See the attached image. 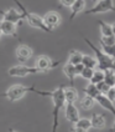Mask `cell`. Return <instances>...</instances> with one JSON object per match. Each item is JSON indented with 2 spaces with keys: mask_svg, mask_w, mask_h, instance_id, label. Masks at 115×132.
<instances>
[{
  "mask_svg": "<svg viewBox=\"0 0 115 132\" xmlns=\"http://www.w3.org/2000/svg\"><path fill=\"white\" fill-rule=\"evenodd\" d=\"M101 81H104V71H101V70H94V73L93 76H92V79L89 82H92L94 85H97V84H99Z\"/></svg>",
  "mask_w": 115,
  "mask_h": 132,
  "instance_id": "25",
  "label": "cell"
},
{
  "mask_svg": "<svg viewBox=\"0 0 115 132\" xmlns=\"http://www.w3.org/2000/svg\"><path fill=\"white\" fill-rule=\"evenodd\" d=\"M97 1H98V0H93V3H94V4H95V3H97Z\"/></svg>",
  "mask_w": 115,
  "mask_h": 132,
  "instance_id": "38",
  "label": "cell"
},
{
  "mask_svg": "<svg viewBox=\"0 0 115 132\" xmlns=\"http://www.w3.org/2000/svg\"><path fill=\"white\" fill-rule=\"evenodd\" d=\"M94 105H95V98L93 97H89V96H84V97H82L80 98V106H82V109L86 111H89L92 110L94 107Z\"/></svg>",
  "mask_w": 115,
  "mask_h": 132,
  "instance_id": "20",
  "label": "cell"
},
{
  "mask_svg": "<svg viewBox=\"0 0 115 132\" xmlns=\"http://www.w3.org/2000/svg\"><path fill=\"white\" fill-rule=\"evenodd\" d=\"M114 86H115V79H114Z\"/></svg>",
  "mask_w": 115,
  "mask_h": 132,
  "instance_id": "39",
  "label": "cell"
},
{
  "mask_svg": "<svg viewBox=\"0 0 115 132\" xmlns=\"http://www.w3.org/2000/svg\"><path fill=\"white\" fill-rule=\"evenodd\" d=\"M84 94H86L87 96H89V97H93V98H95L97 96L100 95V92H99V90L97 87V85H94L92 82H89V85L84 88Z\"/></svg>",
  "mask_w": 115,
  "mask_h": 132,
  "instance_id": "21",
  "label": "cell"
},
{
  "mask_svg": "<svg viewBox=\"0 0 115 132\" xmlns=\"http://www.w3.org/2000/svg\"><path fill=\"white\" fill-rule=\"evenodd\" d=\"M14 3L19 6L20 9V14L24 16V19L26 21L29 22L30 26L35 28V29H40L42 31H46V32H51V30L48 28H46V25L43 24V20H42V16H38L37 14H34V13H30L27 11V9L22 5V3L20 0H14Z\"/></svg>",
  "mask_w": 115,
  "mask_h": 132,
  "instance_id": "4",
  "label": "cell"
},
{
  "mask_svg": "<svg viewBox=\"0 0 115 132\" xmlns=\"http://www.w3.org/2000/svg\"><path fill=\"white\" fill-rule=\"evenodd\" d=\"M98 25H99V29H100L101 36H110V35H113V32H111V25L107 24V22L103 21V20H99Z\"/></svg>",
  "mask_w": 115,
  "mask_h": 132,
  "instance_id": "22",
  "label": "cell"
},
{
  "mask_svg": "<svg viewBox=\"0 0 115 132\" xmlns=\"http://www.w3.org/2000/svg\"><path fill=\"white\" fill-rule=\"evenodd\" d=\"M7 132H17L16 130H14V128H9V131Z\"/></svg>",
  "mask_w": 115,
  "mask_h": 132,
  "instance_id": "36",
  "label": "cell"
},
{
  "mask_svg": "<svg viewBox=\"0 0 115 132\" xmlns=\"http://www.w3.org/2000/svg\"><path fill=\"white\" fill-rule=\"evenodd\" d=\"M63 92H65L66 103H74L78 100V92L73 86H65Z\"/></svg>",
  "mask_w": 115,
  "mask_h": 132,
  "instance_id": "15",
  "label": "cell"
},
{
  "mask_svg": "<svg viewBox=\"0 0 115 132\" xmlns=\"http://www.w3.org/2000/svg\"><path fill=\"white\" fill-rule=\"evenodd\" d=\"M108 11H115L114 0H98L90 9L84 11L86 15H94V14H103Z\"/></svg>",
  "mask_w": 115,
  "mask_h": 132,
  "instance_id": "5",
  "label": "cell"
},
{
  "mask_svg": "<svg viewBox=\"0 0 115 132\" xmlns=\"http://www.w3.org/2000/svg\"><path fill=\"white\" fill-rule=\"evenodd\" d=\"M111 32H113V35L115 36V22L114 24H111Z\"/></svg>",
  "mask_w": 115,
  "mask_h": 132,
  "instance_id": "35",
  "label": "cell"
},
{
  "mask_svg": "<svg viewBox=\"0 0 115 132\" xmlns=\"http://www.w3.org/2000/svg\"><path fill=\"white\" fill-rule=\"evenodd\" d=\"M99 44L100 45H115V36L114 35H110V36H100Z\"/></svg>",
  "mask_w": 115,
  "mask_h": 132,
  "instance_id": "27",
  "label": "cell"
},
{
  "mask_svg": "<svg viewBox=\"0 0 115 132\" xmlns=\"http://www.w3.org/2000/svg\"><path fill=\"white\" fill-rule=\"evenodd\" d=\"M0 28H1V34H4L6 36H13L15 39H17V25L16 24L1 20Z\"/></svg>",
  "mask_w": 115,
  "mask_h": 132,
  "instance_id": "12",
  "label": "cell"
},
{
  "mask_svg": "<svg viewBox=\"0 0 115 132\" xmlns=\"http://www.w3.org/2000/svg\"><path fill=\"white\" fill-rule=\"evenodd\" d=\"M95 102L99 103V106H101L104 110L109 111L111 115H114L115 116V106H114V102H111L110 100H109L108 97L105 95H99L95 97Z\"/></svg>",
  "mask_w": 115,
  "mask_h": 132,
  "instance_id": "13",
  "label": "cell"
},
{
  "mask_svg": "<svg viewBox=\"0 0 115 132\" xmlns=\"http://www.w3.org/2000/svg\"><path fill=\"white\" fill-rule=\"evenodd\" d=\"M73 125H76L77 127L79 128H83V130H86V131H89L90 128H92V123H90V118H87V117H79V120L76 122V123H73Z\"/></svg>",
  "mask_w": 115,
  "mask_h": 132,
  "instance_id": "23",
  "label": "cell"
},
{
  "mask_svg": "<svg viewBox=\"0 0 115 132\" xmlns=\"http://www.w3.org/2000/svg\"><path fill=\"white\" fill-rule=\"evenodd\" d=\"M32 55H34V50L25 44L19 45L16 47V50H15V56H16V59H17V61L20 64H24V62L29 61L32 57Z\"/></svg>",
  "mask_w": 115,
  "mask_h": 132,
  "instance_id": "8",
  "label": "cell"
},
{
  "mask_svg": "<svg viewBox=\"0 0 115 132\" xmlns=\"http://www.w3.org/2000/svg\"><path fill=\"white\" fill-rule=\"evenodd\" d=\"M84 41H86L87 44H88V46L93 50L94 55H95V59L98 61V67H99V70H101V71H105V70H114L115 71V59L108 56L101 49H98V47H97L92 41H89L87 37H84Z\"/></svg>",
  "mask_w": 115,
  "mask_h": 132,
  "instance_id": "3",
  "label": "cell"
},
{
  "mask_svg": "<svg viewBox=\"0 0 115 132\" xmlns=\"http://www.w3.org/2000/svg\"><path fill=\"white\" fill-rule=\"evenodd\" d=\"M114 79H115L114 70H105V71H104V82L108 84L110 87L114 86Z\"/></svg>",
  "mask_w": 115,
  "mask_h": 132,
  "instance_id": "24",
  "label": "cell"
},
{
  "mask_svg": "<svg viewBox=\"0 0 115 132\" xmlns=\"http://www.w3.org/2000/svg\"><path fill=\"white\" fill-rule=\"evenodd\" d=\"M82 64L84 67H90V69L98 67V61L95 59V56H92V55H83Z\"/></svg>",
  "mask_w": 115,
  "mask_h": 132,
  "instance_id": "19",
  "label": "cell"
},
{
  "mask_svg": "<svg viewBox=\"0 0 115 132\" xmlns=\"http://www.w3.org/2000/svg\"><path fill=\"white\" fill-rule=\"evenodd\" d=\"M63 73L68 77V80L71 82V86H73V85H74V79H76V76H77L74 65L69 64V62L65 64V66H63Z\"/></svg>",
  "mask_w": 115,
  "mask_h": 132,
  "instance_id": "17",
  "label": "cell"
},
{
  "mask_svg": "<svg viewBox=\"0 0 115 132\" xmlns=\"http://www.w3.org/2000/svg\"><path fill=\"white\" fill-rule=\"evenodd\" d=\"M27 92H35L37 95H41V96H51V91H42V90H37L35 87V85L32 86H24V85H13L10 87L7 88L6 91L4 92V95L9 101L11 102H15V101H19L21 100L24 96L26 95Z\"/></svg>",
  "mask_w": 115,
  "mask_h": 132,
  "instance_id": "1",
  "label": "cell"
},
{
  "mask_svg": "<svg viewBox=\"0 0 115 132\" xmlns=\"http://www.w3.org/2000/svg\"><path fill=\"white\" fill-rule=\"evenodd\" d=\"M63 109H65V116L67 121H69L71 123H76L79 120V111L74 106V103H66Z\"/></svg>",
  "mask_w": 115,
  "mask_h": 132,
  "instance_id": "11",
  "label": "cell"
},
{
  "mask_svg": "<svg viewBox=\"0 0 115 132\" xmlns=\"http://www.w3.org/2000/svg\"><path fill=\"white\" fill-rule=\"evenodd\" d=\"M69 132H88V131L83 130V128H79V127H77L76 125H73L72 127L69 128Z\"/></svg>",
  "mask_w": 115,
  "mask_h": 132,
  "instance_id": "33",
  "label": "cell"
},
{
  "mask_svg": "<svg viewBox=\"0 0 115 132\" xmlns=\"http://www.w3.org/2000/svg\"><path fill=\"white\" fill-rule=\"evenodd\" d=\"M76 0H59V4L62 6H66V7H71L74 4Z\"/></svg>",
  "mask_w": 115,
  "mask_h": 132,
  "instance_id": "31",
  "label": "cell"
},
{
  "mask_svg": "<svg viewBox=\"0 0 115 132\" xmlns=\"http://www.w3.org/2000/svg\"><path fill=\"white\" fill-rule=\"evenodd\" d=\"M58 64H59V61H53L50 56L40 55L36 59V61H35V67L37 69L38 73H43V72H48L50 70L55 69Z\"/></svg>",
  "mask_w": 115,
  "mask_h": 132,
  "instance_id": "7",
  "label": "cell"
},
{
  "mask_svg": "<svg viewBox=\"0 0 115 132\" xmlns=\"http://www.w3.org/2000/svg\"><path fill=\"white\" fill-rule=\"evenodd\" d=\"M97 87H98V90H99V92H100L101 95H105V94L109 91L110 86H109L108 84H105L104 81H101L99 84H97Z\"/></svg>",
  "mask_w": 115,
  "mask_h": 132,
  "instance_id": "29",
  "label": "cell"
},
{
  "mask_svg": "<svg viewBox=\"0 0 115 132\" xmlns=\"http://www.w3.org/2000/svg\"><path fill=\"white\" fill-rule=\"evenodd\" d=\"M114 90H115V86H114Z\"/></svg>",
  "mask_w": 115,
  "mask_h": 132,
  "instance_id": "40",
  "label": "cell"
},
{
  "mask_svg": "<svg viewBox=\"0 0 115 132\" xmlns=\"http://www.w3.org/2000/svg\"><path fill=\"white\" fill-rule=\"evenodd\" d=\"M74 67H76V73H77V76H79V75L82 73V71H83V69H84L83 64H78V65H74Z\"/></svg>",
  "mask_w": 115,
  "mask_h": 132,
  "instance_id": "32",
  "label": "cell"
},
{
  "mask_svg": "<svg viewBox=\"0 0 115 132\" xmlns=\"http://www.w3.org/2000/svg\"><path fill=\"white\" fill-rule=\"evenodd\" d=\"M101 50L108 56L115 59V45H101Z\"/></svg>",
  "mask_w": 115,
  "mask_h": 132,
  "instance_id": "26",
  "label": "cell"
},
{
  "mask_svg": "<svg viewBox=\"0 0 115 132\" xmlns=\"http://www.w3.org/2000/svg\"><path fill=\"white\" fill-rule=\"evenodd\" d=\"M109 132H115V116H114V123H113V126L109 128Z\"/></svg>",
  "mask_w": 115,
  "mask_h": 132,
  "instance_id": "34",
  "label": "cell"
},
{
  "mask_svg": "<svg viewBox=\"0 0 115 132\" xmlns=\"http://www.w3.org/2000/svg\"><path fill=\"white\" fill-rule=\"evenodd\" d=\"M42 20L43 24L46 25V28H48L52 31L61 24V15L57 11H48L42 16Z\"/></svg>",
  "mask_w": 115,
  "mask_h": 132,
  "instance_id": "9",
  "label": "cell"
},
{
  "mask_svg": "<svg viewBox=\"0 0 115 132\" xmlns=\"http://www.w3.org/2000/svg\"><path fill=\"white\" fill-rule=\"evenodd\" d=\"M1 20H5V21H10L14 22V24H21L24 20V16H22L16 9L14 7H10L5 11H1Z\"/></svg>",
  "mask_w": 115,
  "mask_h": 132,
  "instance_id": "10",
  "label": "cell"
},
{
  "mask_svg": "<svg viewBox=\"0 0 115 132\" xmlns=\"http://www.w3.org/2000/svg\"><path fill=\"white\" fill-rule=\"evenodd\" d=\"M65 85H61L56 90L51 91V97L53 101V110H52V116H53V125H52V131L51 132H57L58 126H59V111L65 107L66 100H65V92H63Z\"/></svg>",
  "mask_w": 115,
  "mask_h": 132,
  "instance_id": "2",
  "label": "cell"
},
{
  "mask_svg": "<svg viewBox=\"0 0 115 132\" xmlns=\"http://www.w3.org/2000/svg\"><path fill=\"white\" fill-rule=\"evenodd\" d=\"M36 73H38V71L35 66H27L24 65V64L13 66L7 70V75L11 76V77H25V76L36 75Z\"/></svg>",
  "mask_w": 115,
  "mask_h": 132,
  "instance_id": "6",
  "label": "cell"
},
{
  "mask_svg": "<svg viewBox=\"0 0 115 132\" xmlns=\"http://www.w3.org/2000/svg\"><path fill=\"white\" fill-rule=\"evenodd\" d=\"M0 24H1V20H0ZM1 35H3V34H1V28H0V37H1Z\"/></svg>",
  "mask_w": 115,
  "mask_h": 132,
  "instance_id": "37",
  "label": "cell"
},
{
  "mask_svg": "<svg viewBox=\"0 0 115 132\" xmlns=\"http://www.w3.org/2000/svg\"><path fill=\"white\" fill-rule=\"evenodd\" d=\"M83 55H84V54L77 51V50H71V51H69V56H68V61H67V62H69V64H72V65L82 64Z\"/></svg>",
  "mask_w": 115,
  "mask_h": 132,
  "instance_id": "18",
  "label": "cell"
},
{
  "mask_svg": "<svg viewBox=\"0 0 115 132\" xmlns=\"http://www.w3.org/2000/svg\"><path fill=\"white\" fill-rule=\"evenodd\" d=\"M84 9H86V0H76L74 4L71 6V16H69V19L73 20L77 15L83 13Z\"/></svg>",
  "mask_w": 115,
  "mask_h": 132,
  "instance_id": "16",
  "label": "cell"
},
{
  "mask_svg": "<svg viewBox=\"0 0 115 132\" xmlns=\"http://www.w3.org/2000/svg\"><path fill=\"white\" fill-rule=\"evenodd\" d=\"M90 123H92V128L101 130L107 125V118L103 113H94L90 117Z\"/></svg>",
  "mask_w": 115,
  "mask_h": 132,
  "instance_id": "14",
  "label": "cell"
},
{
  "mask_svg": "<svg viewBox=\"0 0 115 132\" xmlns=\"http://www.w3.org/2000/svg\"><path fill=\"white\" fill-rule=\"evenodd\" d=\"M105 96L108 97L111 102H114V101H115V90H114V86L109 88V91L107 92V94H105Z\"/></svg>",
  "mask_w": 115,
  "mask_h": 132,
  "instance_id": "30",
  "label": "cell"
},
{
  "mask_svg": "<svg viewBox=\"0 0 115 132\" xmlns=\"http://www.w3.org/2000/svg\"><path fill=\"white\" fill-rule=\"evenodd\" d=\"M93 73H94V69H90V67H84V69H83V71H82V73H80V76H82L83 79H86V80L90 81L92 76H93Z\"/></svg>",
  "mask_w": 115,
  "mask_h": 132,
  "instance_id": "28",
  "label": "cell"
}]
</instances>
